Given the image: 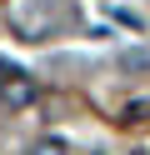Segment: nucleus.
Masks as SVG:
<instances>
[{
  "label": "nucleus",
  "mask_w": 150,
  "mask_h": 155,
  "mask_svg": "<svg viewBox=\"0 0 150 155\" xmlns=\"http://www.w3.org/2000/svg\"><path fill=\"white\" fill-rule=\"evenodd\" d=\"M30 100H35V80H30L20 65L0 60V105H5V110H25Z\"/></svg>",
  "instance_id": "nucleus-1"
},
{
  "label": "nucleus",
  "mask_w": 150,
  "mask_h": 155,
  "mask_svg": "<svg viewBox=\"0 0 150 155\" xmlns=\"http://www.w3.org/2000/svg\"><path fill=\"white\" fill-rule=\"evenodd\" d=\"M35 155H60V145H40V150Z\"/></svg>",
  "instance_id": "nucleus-2"
},
{
  "label": "nucleus",
  "mask_w": 150,
  "mask_h": 155,
  "mask_svg": "<svg viewBox=\"0 0 150 155\" xmlns=\"http://www.w3.org/2000/svg\"><path fill=\"white\" fill-rule=\"evenodd\" d=\"M95 155H100V150H95Z\"/></svg>",
  "instance_id": "nucleus-3"
}]
</instances>
